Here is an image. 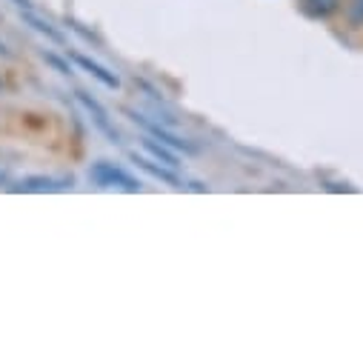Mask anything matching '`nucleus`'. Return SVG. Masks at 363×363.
<instances>
[{"label":"nucleus","instance_id":"nucleus-5","mask_svg":"<svg viewBox=\"0 0 363 363\" xmlns=\"http://www.w3.org/2000/svg\"><path fill=\"white\" fill-rule=\"evenodd\" d=\"M72 60L80 66V69H86L92 77H98L106 89H121V77L115 74V72H109L106 66H101L98 60H92V57H86V55H72Z\"/></svg>","mask_w":363,"mask_h":363},{"label":"nucleus","instance_id":"nucleus-7","mask_svg":"<svg viewBox=\"0 0 363 363\" xmlns=\"http://www.w3.org/2000/svg\"><path fill=\"white\" fill-rule=\"evenodd\" d=\"M301 9L315 21H326L340 9V0H303Z\"/></svg>","mask_w":363,"mask_h":363},{"label":"nucleus","instance_id":"nucleus-8","mask_svg":"<svg viewBox=\"0 0 363 363\" xmlns=\"http://www.w3.org/2000/svg\"><path fill=\"white\" fill-rule=\"evenodd\" d=\"M143 149H146L157 163H163V166H169V169H177V166H180V163H177V155H174V152H169L172 146L157 143V140H155V138H149V135L143 138Z\"/></svg>","mask_w":363,"mask_h":363},{"label":"nucleus","instance_id":"nucleus-6","mask_svg":"<svg viewBox=\"0 0 363 363\" xmlns=\"http://www.w3.org/2000/svg\"><path fill=\"white\" fill-rule=\"evenodd\" d=\"M132 157H135V163H138L140 169H146L152 177L163 180V184H169V186H184V180H180L177 169H169V166H157V160H149V157H143V155H132Z\"/></svg>","mask_w":363,"mask_h":363},{"label":"nucleus","instance_id":"nucleus-1","mask_svg":"<svg viewBox=\"0 0 363 363\" xmlns=\"http://www.w3.org/2000/svg\"><path fill=\"white\" fill-rule=\"evenodd\" d=\"M89 180L101 189H121V192H140V184L121 166L109 163V160H98L89 169Z\"/></svg>","mask_w":363,"mask_h":363},{"label":"nucleus","instance_id":"nucleus-9","mask_svg":"<svg viewBox=\"0 0 363 363\" xmlns=\"http://www.w3.org/2000/svg\"><path fill=\"white\" fill-rule=\"evenodd\" d=\"M23 21H26V23H29V26H32L35 32H40V35H46L49 40H55V43H63V35H60L57 29H52V23H46V21H40L38 15H32V12H26V15H23Z\"/></svg>","mask_w":363,"mask_h":363},{"label":"nucleus","instance_id":"nucleus-4","mask_svg":"<svg viewBox=\"0 0 363 363\" xmlns=\"http://www.w3.org/2000/svg\"><path fill=\"white\" fill-rule=\"evenodd\" d=\"M72 186V177H23L15 192H63Z\"/></svg>","mask_w":363,"mask_h":363},{"label":"nucleus","instance_id":"nucleus-3","mask_svg":"<svg viewBox=\"0 0 363 363\" xmlns=\"http://www.w3.org/2000/svg\"><path fill=\"white\" fill-rule=\"evenodd\" d=\"M77 101L83 104V109H86L89 115H92L95 126H98V129H101V132H104V135H106L109 140H115V143L121 140V135H118L115 123L109 121V112H106V109H104V106H101V104H98V101H95L92 95H86V92H77Z\"/></svg>","mask_w":363,"mask_h":363},{"label":"nucleus","instance_id":"nucleus-2","mask_svg":"<svg viewBox=\"0 0 363 363\" xmlns=\"http://www.w3.org/2000/svg\"><path fill=\"white\" fill-rule=\"evenodd\" d=\"M129 118H132L138 126H143L149 138H157L160 143H166V146H172V149H177V152H186V155H192V152H195V146H192L189 140H184L180 135H174L166 123H160V121H149V118H146V115H140V112H129Z\"/></svg>","mask_w":363,"mask_h":363},{"label":"nucleus","instance_id":"nucleus-10","mask_svg":"<svg viewBox=\"0 0 363 363\" xmlns=\"http://www.w3.org/2000/svg\"><path fill=\"white\" fill-rule=\"evenodd\" d=\"M18 6H23V9H29L32 4H29V0H18Z\"/></svg>","mask_w":363,"mask_h":363}]
</instances>
